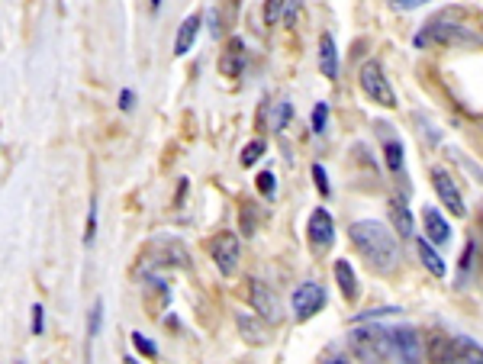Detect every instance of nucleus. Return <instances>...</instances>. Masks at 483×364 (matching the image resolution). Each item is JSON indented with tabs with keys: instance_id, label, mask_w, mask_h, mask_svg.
Segmentation results:
<instances>
[{
	"instance_id": "1",
	"label": "nucleus",
	"mask_w": 483,
	"mask_h": 364,
	"mask_svg": "<svg viewBox=\"0 0 483 364\" xmlns=\"http://www.w3.org/2000/svg\"><path fill=\"white\" fill-rule=\"evenodd\" d=\"M351 351L358 358H390V361H419L422 342L409 326H374V329H355L348 335Z\"/></svg>"
},
{
	"instance_id": "2",
	"label": "nucleus",
	"mask_w": 483,
	"mask_h": 364,
	"mask_svg": "<svg viewBox=\"0 0 483 364\" xmlns=\"http://www.w3.org/2000/svg\"><path fill=\"white\" fill-rule=\"evenodd\" d=\"M348 236H351V242H355V248L364 255L367 261H371V268H377V271H390L393 264H396V258H400V248H396L393 232L377 220L351 222Z\"/></svg>"
},
{
	"instance_id": "3",
	"label": "nucleus",
	"mask_w": 483,
	"mask_h": 364,
	"mask_svg": "<svg viewBox=\"0 0 483 364\" xmlns=\"http://www.w3.org/2000/svg\"><path fill=\"white\" fill-rule=\"evenodd\" d=\"M425 351L435 361H483V348L467 335H435Z\"/></svg>"
},
{
	"instance_id": "4",
	"label": "nucleus",
	"mask_w": 483,
	"mask_h": 364,
	"mask_svg": "<svg viewBox=\"0 0 483 364\" xmlns=\"http://www.w3.org/2000/svg\"><path fill=\"white\" fill-rule=\"evenodd\" d=\"M361 91H364L374 103L387 107V110L396 107V93H393L390 81H387V75H383V68L377 61H364V68H361Z\"/></svg>"
},
{
	"instance_id": "5",
	"label": "nucleus",
	"mask_w": 483,
	"mask_h": 364,
	"mask_svg": "<svg viewBox=\"0 0 483 364\" xmlns=\"http://www.w3.org/2000/svg\"><path fill=\"white\" fill-rule=\"evenodd\" d=\"M248 303H251V310H258L261 313V319H267V322H281V300H277V294L271 287H267L265 280H258V278H251L248 280Z\"/></svg>"
},
{
	"instance_id": "6",
	"label": "nucleus",
	"mask_w": 483,
	"mask_h": 364,
	"mask_svg": "<svg viewBox=\"0 0 483 364\" xmlns=\"http://www.w3.org/2000/svg\"><path fill=\"white\" fill-rule=\"evenodd\" d=\"M322 306H325V290L319 287V284L306 280V284L297 287V294H293V316H297V319H309V316H316Z\"/></svg>"
},
{
	"instance_id": "7",
	"label": "nucleus",
	"mask_w": 483,
	"mask_h": 364,
	"mask_svg": "<svg viewBox=\"0 0 483 364\" xmlns=\"http://www.w3.org/2000/svg\"><path fill=\"white\" fill-rule=\"evenodd\" d=\"M432 184H435V194H438V200H442L445 206H448L454 216H464L467 206H464V197H461L458 184H454V178H451L445 168H432Z\"/></svg>"
},
{
	"instance_id": "8",
	"label": "nucleus",
	"mask_w": 483,
	"mask_h": 364,
	"mask_svg": "<svg viewBox=\"0 0 483 364\" xmlns=\"http://www.w3.org/2000/svg\"><path fill=\"white\" fill-rule=\"evenodd\" d=\"M213 261H216L219 274H235V268H239V238L232 236V232H223V236L213 242Z\"/></svg>"
},
{
	"instance_id": "9",
	"label": "nucleus",
	"mask_w": 483,
	"mask_h": 364,
	"mask_svg": "<svg viewBox=\"0 0 483 364\" xmlns=\"http://www.w3.org/2000/svg\"><path fill=\"white\" fill-rule=\"evenodd\" d=\"M306 232H309V242H313L316 248H329V245H332L335 222H332V216H329V210H313Z\"/></svg>"
},
{
	"instance_id": "10",
	"label": "nucleus",
	"mask_w": 483,
	"mask_h": 364,
	"mask_svg": "<svg viewBox=\"0 0 483 364\" xmlns=\"http://www.w3.org/2000/svg\"><path fill=\"white\" fill-rule=\"evenodd\" d=\"M319 68L329 81L339 77V49H335V39L329 33H322V39H319Z\"/></svg>"
},
{
	"instance_id": "11",
	"label": "nucleus",
	"mask_w": 483,
	"mask_h": 364,
	"mask_svg": "<svg viewBox=\"0 0 483 364\" xmlns=\"http://www.w3.org/2000/svg\"><path fill=\"white\" fill-rule=\"evenodd\" d=\"M197 33H200V17H197V13H191V17L177 26V39H174V55H177V59H181V55H187V52L193 49V39H197Z\"/></svg>"
},
{
	"instance_id": "12",
	"label": "nucleus",
	"mask_w": 483,
	"mask_h": 364,
	"mask_svg": "<svg viewBox=\"0 0 483 364\" xmlns=\"http://www.w3.org/2000/svg\"><path fill=\"white\" fill-rule=\"evenodd\" d=\"M422 222H425V238H432L435 245H445L451 238V229H448V222L438 216V210H422Z\"/></svg>"
},
{
	"instance_id": "13",
	"label": "nucleus",
	"mask_w": 483,
	"mask_h": 364,
	"mask_svg": "<svg viewBox=\"0 0 483 364\" xmlns=\"http://www.w3.org/2000/svg\"><path fill=\"white\" fill-rule=\"evenodd\" d=\"M416 248H419V258H422V264L429 268V274H435V278H445V271H448V268H445L442 255L432 248V238H419Z\"/></svg>"
},
{
	"instance_id": "14",
	"label": "nucleus",
	"mask_w": 483,
	"mask_h": 364,
	"mask_svg": "<svg viewBox=\"0 0 483 364\" xmlns=\"http://www.w3.org/2000/svg\"><path fill=\"white\" fill-rule=\"evenodd\" d=\"M335 280H339V290H342L345 300L358 296V278H355V268L348 261H335Z\"/></svg>"
},
{
	"instance_id": "15",
	"label": "nucleus",
	"mask_w": 483,
	"mask_h": 364,
	"mask_svg": "<svg viewBox=\"0 0 483 364\" xmlns=\"http://www.w3.org/2000/svg\"><path fill=\"white\" fill-rule=\"evenodd\" d=\"M239 71H242V39H229V52H225V59L219 61V75L239 77Z\"/></svg>"
},
{
	"instance_id": "16",
	"label": "nucleus",
	"mask_w": 483,
	"mask_h": 364,
	"mask_svg": "<svg viewBox=\"0 0 483 364\" xmlns=\"http://www.w3.org/2000/svg\"><path fill=\"white\" fill-rule=\"evenodd\" d=\"M390 216H393V226H396V232H400L403 238H409L413 232H416V226H413V216H409L406 204L403 200H393L390 204Z\"/></svg>"
},
{
	"instance_id": "17",
	"label": "nucleus",
	"mask_w": 483,
	"mask_h": 364,
	"mask_svg": "<svg viewBox=\"0 0 483 364\" xmlns=\"http://www.w3.org/2000/svg\"><path fill=\"white\" fill-rule=\"evenodd\" d=\"M383 155H387V168H390L393 174H400L403 171V145L396 142V139H387V142H383Z\"/></svg>"
},
{
	"instance_id": "18",
	"label": "nucleus",
	"mask_w": 483,
	"mask_h": 364,
	"mask_svg": "<svg viewBox=\"0 0 483 364\" xmlns=\"http://www.w3.org/2000/svg\"><path fill=\"white\" fill-rule=\"evenodd\" d=\"M287 119H290V100L274 103V116H271V129H274V132H281V129L287 126Z\"/></svg>"
},
{
	"instance_id": "19",
	"label": "nucleus",
	"mask_w": 483,
	"mask_h": 364,
	"mask_svg": "<svg viewBox=\"0 0 483 364\" xmlns=\"http://www.w3.org/2000/svg\"><path fill=\"white\" fill-rule=\"evenodd\" d=\"M255 184H258V194L261 197H274L277 194V174H274V171H261Z\"/></svg>"
},
{
	"instance_id": "20",
	"label": "nucleus",
	"mask_w": 483,
	"mask_h": 364,
	"mask_svg": "<svg viewBox=\"0 0 483 364\" xmlns=\"http://www.w3.org/2000/svg\"><path fill=\"white\" fill-rule=\"evenodd\" d=\"M261 155H265V142H261V139H255V142H248L245 149H242V165H245V168H251V165H255Z\"/></svg>"
},
{
	"instance_id": "21",
	"label": "nucleus",
	"mask_w": 483,
	"mask_h": 364,
	"mask_svg": "<svg viewBox=\"0 0 483 364\" xmlns=\"http://www.w3.org/2000/svg\"><path fill=\"white\" fill-rule=\"evenodd\" d=\"M133 345H135V351H142L145 358H158V345L151 339H145L142 332H133Z\"/></svg>"
},
{
	"instance_id": "22",
	"label": "nucleus",
	"mask_w": 483,
	"mask_h": 364,
	"mask_svg": "<svg viewBox=\"0 0 483 364\" xmlns=\"http://www.w3.org/2000/svg\"><path fill=\"white\" fill-rule=\"evenodd\" d=\"M325 123H329V103H316V107H313V132H319V136H322L325 132Z\"/></svg>"
},
{
	"instance_id": "23",
	"label": "nucleus",
	"mask_w": 483,
	"mask_h": 364,
	"mask_svg": "<svg viewBox=\"0 0 483 364\" xmlns=\"http://www.w3.org/2000/svg\"><path fill=\"white\" fill-rule=\"evenodd\" d=\"M239 329H242V332H248V339L255 342V345H261V342H265V335H261V329L255 326V319H251V316L239 313Z\"/></svg>"
},
{
	"instance_id": "24",
	"label": "nucleus",
	"mask_w": 483,
	"mask_h": 364,
	"mask_svg": "<svg viewBox=\"0 0 483 364\" xmlns=\"http://www.w3.org/2000/svg\"><path fill=\"white\" fill-rule=\"evenodd\" d=\"M101 322H103V300H97L91 310V322H87V335H101Z\"/></svg>"
},
{
	"instance_id": "25",
	"label": "nucleus",
	"mask_w": 483,
	"mask_h": 364,
	"mask_svg": "<svg viewBox=\"0 0 483 364\" xmlns=\"http://www.w3.org/2000/svg\"><path fill=\"white\" fill-rule=\"evenodd\" d=\"M287 0H265V23L267 26H274L277 20H281V10Z\"/></svg>"
},
{
	"instance_id": "26",
	"label": "nucleus",
	"mask_w": 483,
	"mask_h": 364,
	"mask_svg": "<svg viewBox=\"0 0 483 364\" xmlns=\"http://www.w3.org/2000/svg\"><path fill=\"white\" fill-rule=\"evenodd\" d=\"M94 236H97V204H91V213H87V226H84V245H91Z\"/></svg>"
},
{
	"instance_id": "27",
	"label": "nucleus",
	"mask_w": 483,
	"mask_h": 364,
	"mask_svg": "<svg viewBox=\"0 0 483 364\" xmlns=\"http://www.w3.org/2000/svg\"><path fill=\"white\" fill-rule=\"evenodd\" d=\"M313 178H316L319 194L329 197V178H325V168H322V165H313Z\"/></svg>"
},
{
	"instance_id": "28",
	"label": "nucleus",
	"mask_w": 483,
	"mask_h": 364,
	"mask_svg": "<svg viewBox=\"0 0 483 364\" xmlns=\"http://www.w3.org/2000/svg\"><path fill=\"white\" fill-rule=\"evenodd\" d=\"M42 329H45V310H42V303L33 306V335H42Z\"/></svg>"
},
{
	"instance_id": "29",
	"label": "nucleus",
	"mask_w": 483,
	"mask_h": 364,
	"mask_svg": "<svg viewBox=\"0 0 483 364\" xmlns=\"http://www.w3.org/2000/svg\"><path fill=\"white\" fill-rule=\"evenodd\" d=\"M393 3V10H419V7H425L429 0H390Z\"/></svg>"
},
{
	"instance_id": "30",
	"label": "nucleus",
	"mask_w": 483,
	"mask_h": 364,
	"mask_svg": "<svg viewBox=\"0 0 483 364\" xmlns=\"http://www.w3.org/2000/svg\"><path fill=\"white\" fill-rule=\"evenodd\" d=\"M119 107H123V110H133V91L119 93Z\"/></svg>"
}]
</instances>
